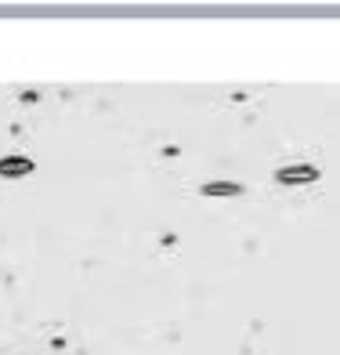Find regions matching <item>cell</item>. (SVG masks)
Here are the masks:
<instances>
[{"label":"cell","mask_w":340,"mask_h":355,"mask_svg":"<svg viewBox=\"0 0 340 355\" xmlns=\"http://www.w3.org/2000/svg\"><path fill=\"white\" fill-rule=\"evenodd\" d=\"M315 167H283L279 171V182H312Z\"/></svg>","instance_id":"cell-1"}]
</instances>
